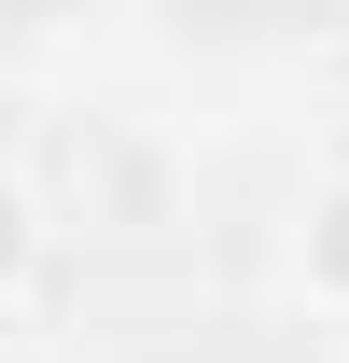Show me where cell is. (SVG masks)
Returning <instances> with one entry per match:
<instances>
[{
  "mask_svg": "<svg viewBox=\"0 0 349 363\" xmlns=\"http://www.w3.org/2000/svg\"><path fill=\"white\" fill-rule=\"evenodd\" d=\"M294 294L321 321H349V168L307 182V210H294Z\"/></svg>",
  "mask_w": 349,
  "mask_h": 363,
  "instance_id": "6da1fadb",
  "label": "cell"
},
{
  "mask_svg": "<svg viewBox=\"0 0 349 363\" xmlns=\"http://www.w3.org/2000/svg\"><path fill=\"white\" fill-rule=\"evenodd\" d=\"M56 266V210H43V182L28 168H0V308H28Z\"/></svg>",
  "mask_w": 349,
  "mask_h": 363,
  "instance_id": "7a4b0ae2",
  "label": "cell"
}]
</instances>
